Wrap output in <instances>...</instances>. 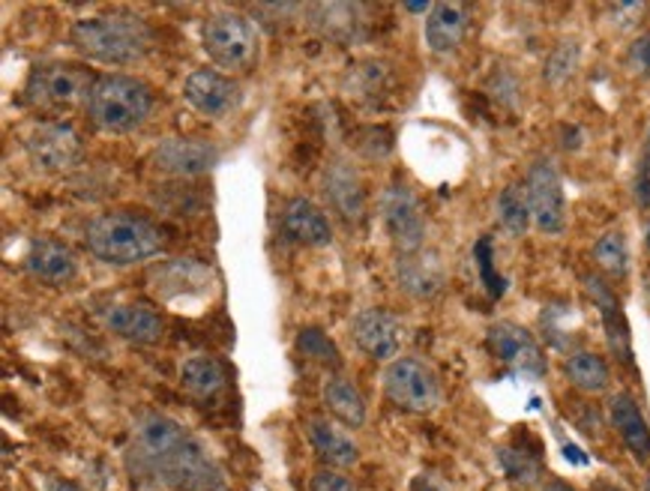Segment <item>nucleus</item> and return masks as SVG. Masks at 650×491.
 <instances>
[{
  "mask_svg": "<svg viewBox=\"0 0 650 491\" xmlns=\"http://www.w3.org/2000/svg\"><path fill=\"white\" fill-rule=\"evenodd\" d=\"M124 461L141 489L217 491L222 485V471L205 444L159 410L135 417Z\"/></svg>",
  "mask_w": 650,
  "mask_h": 491,
  "instance_id": "nucleus-1",
  "label": "nucleus"
},
{
  "mask_svg": "<svg viewBox=\"0 0 650 491\" xmlns=\"http://www.w3.org/2000/svg\"><path fill=\"white\" fill-rule=\"evenodd\" d=\"M87 249L93 258L112 267H133V264L150 261L162 249V228L145 216L135 213H103L87 225Z\"/></svg>",
  "mask_w": 650,
  "mask_h": 491,
  "instance_id": "nucleus-2",
  "label": "nucleus"
},
{
  "mask_svg": "<svg viewBox=\"0 0 650 491\" xmlns=\"http://www.w3.org/2000/svg\"><path fill=\"white\" fill-rule=\"evenodd\" d=\"M70 40L87 61L135 63L150 52L154 31L138 15L114 12V15H91L75 21Z\"/></svg>",
  "mask_w": 650,
  "mask_h": 491,
  "instance_id": "nucleus-3",
  "label": "nucleus"
},
{
  "mask_svg": "<svg viewBox=\"0 0 650 491\" xmlns=\"http://www.w3.org/2000/svg\"><path fill=\"white\" fill-rule=\"evenodd\" d=\"M84 108L93 124L105 132H133L150 115L154 94L145 82L129 75H96Z\"/></svg>",
  "mask_w": 650,
  "mask_h": 491,
  "instance_id": "nucleus-4",
  "label": "nucleus"
},
{
  "mask_svg": "<svg viewBox=\"0 0 650 491\" xmlns=\"http://www.w3.org/2000/svg\"><path fill=\"white\" fill-rule=\"evenodd\" d=\"M201 45L207 57L228 73H249L261 57L259 28L240 12H213L201 28Z\"/></svg>",
  "mask_w": 650,
  "mask_h": 491,
  "instance_id": "nucleus-5",
  "label": "nucleus"
},
{
  "mask_svg": "<svg viewBox=\"0 0 650 491\" xmlns=\"http://www.w3.org/2000/svg\"><path fill=\"white\" fill-rule=\"evenodd\" d=\"M384 393L396 408L408 414H429L441 402V381L426 360L396 356L384 372Z\"/></svg>",
  "mask_w": 650,
  "mask_h": 491,
  "instance_id": "nucleus-6",
  "label": "nucleus"
},
{
  "mask_svg": "<svg viewBox=\"0 0 650 491\" xmlns=\"http://www.w3.org/2000/svg\"><path fill=\"white\" fill-rule=\"evenodd\" d=\"M91 73H84L75 63H40L33 66L31 78H28V103L36 108H52V111H66L91 96L93 87Z\"/></svg>",
  "mask_w": 650,
  "mask_h": 491,
  "instance_id": "nucleus-7",
  "label": "nucleus"
},
{
  "mask_svg": "<svg viewBox=\"0 0 650 491\" xmlns=\"http://www.w3.org/2000/svg\"><path fill=\"white\" fill-rule=\"evenodd\" d=\"M381 220L390 241L408 252H420L426 243V213L420 199L413 195L411 186L405 183H390L381 195Z\"/></svg>",
  "mask_w": 650,
  "mask_h": 491,
  "instance_id": "nucleus-8",
  "label": "nucleus"
},
{
  "mask_svg": "<svg viewBox=\"0 0 650 491\" xmlns=\"http://www.w3.org/2000/svg\"><path fill=\"white\" fill-rule=\"evenodd\" d=\"M527 204H531V220L543 234L557 237L567 228V199L560 186V174L548 159H537L525 180Z\"/></svg>",
  "mask_w": 650,
  "mask_h": 491,
  "instance_id": "nucleus-9",
  "label": "nucleus"
},
{
  "mask_svg": "<svg viewBox=\"0 0 650 491\" xmlns=\"http://www.w3.org/2000/svg\"><path fill=\"white\" fill-rule=\"evenodd\" d=\"M485 345L492 351L495 360L504 366L525 377H543L546 375V354L539 342L531 335V330L513 324V321H497L489 327L485 333Z\"/></svg>",
  "mask_w": 650,
  "mask_h": 491,
  "instance_id": "nucleus-10",
  "label": "nucleus"
},
{
  "mask_svg": "<svg viewBox=\"0 0 650 491\" xmlns=\"http://www.w3.org/2000/svg\"><path fill=\"white\" fill-rule=\"evenodd\" d=\"M24 150L40 171L57 174V171H70L82 159V136L75 132L73 124L49 120L24 138Z\"/></svg>",
  "mask_w": 650,
  "mask_h": 491,
  "instance_id": "nucleus-11",
  "label": "nucleus"
},
{
  "mask_svg": "<svg viewBox=\"0 0 650 491\" xmlns=\"http://www.w3.org/2000/svg\"><path fill=\"white\" fill-rule=\"evenodd\" d=\"M184 96L205 117H228L240 105L238 82L217 70H196L186 78Z\"/></svg>",
  "mask_w": 650,
  "mask_h": 491,
  "instance_id": "nucleus-12",
  "label": "nucleus"
},
{
  "mask_svg": "<svg viewBox=\"0 0 650 491\" xmlns=\"http://www.w3.org/2000/svg\"><path fill=\"white\" fill-rule=\"evenodd\" d=\"M354 342L363 354H369L371 360H390L399 354L402 348V324L399 318L387 309H366L354 318L352 324Z\"/></svg>",
  "mask_w": 650,
  "mask_h": 491,
  "instance_id": "nucleus-13",
  "label": "nucleus"
},
{
  "mask_svg": "<svg viewBox=\"0 0 650 491\" xmlns=\"http://www.w3.org/2000/svg\"><path fill=\"white\" fill-rule=\"evenodd\" d=\"M324 195L348 225H360L366 220V192H363L360 174L345 159H333L324 171Z\"/></svg>",
  "mask_w": 650,
  "mask_h": 491,
  "instance_id": "nucleus-14",
  "label": "nucleus"
},
{
  "mask_svg": "<svg viewBox=\"0 0 650 491\" xmlns=\"http://www.w3.org/2000/svg\"><path fill=\"white\" fill-rule=\"evenodd\" d=\"M585 288H588L590 300L597 303L599 314H602V327H606V339H609L611 354L618 356L623 366H632L630 324H627V314L620 309V300L599 276H585Z\"/></svg>",
  "mask_w": 650,
  "mask_h": 491,
  "instance_id": "nucleus-15",
  "label": "nucleus"
},
{
  "mask_svg": "<svg viewBox=\"0 0 650 491\" xmlns=\"http://www.w3.org/2000/svg\"><path fill=\"white\" fill-rule=\"evenodd\" d=\"M219 150L207 141H198V138H166L162 145L156 147L154 162L162 171H171V174H184V178H192V174H205L210 168L217 166Z\"/></svg>",
  "mask_w": 650,
  "mask_h": 491,
  "instance_id": "nucleus-16",
  "label": "nucleus"
},
{
  "mask_svg": "<svg viewBox=\"0 0 650 491\" xmlns=\"http://www.w3.org/2000/svg\"><path fill=\"white\" fill-rule=\"evenodd\" d=\"M468 24H471V10L464 3H455V0L432 3V10L426 15V45H429V52H455L464 42Z\"/></svg>",
  "mask_w": 650,
  "mask_h": 491,
  "instance_id": "nucleus-17",
  "label": "nucleus"
},
{
  "mask_svg": "<svg viewBox=\"0 0 650 491\" xmlns=\"http://www.w3.org/2000/svg\"><path fill=\"white\" fill-rule=\"evenodd\" d=\"M609 419L620 440L627 444V450L639 465L650 461V426L641 408L636 405V398L630 393H615L609 398Z\"/></svg>",
  "mask_w": 650,
  "mask_h": 491,
  "instance_id": "nucleus-18",
  "label": "nucleus"
},
{
  "mask_svg": "<svg viewBox=\"0 0 650 491\" xmlns=\"http://www.w3.org/2000/svg\"><path fill=\"white\" fill-rule=\"evenodd\" d=\"M282 231L300 246H327L333 241V228L327 213L310 199H291L282 210Z\"/></svg>",
  "mask_w": 650,
  "mask_h": 491,
  "instance_id": "nucleus-19",
  "label": "nucleus"
},
{
  "mask_svg": "<svg viewBox=\"0 0 650 491\" xmlns=\"http://www.w3.org/2000/svg\"><path fill=\"white\" fill-rule=\"evenodd\" d=\"M28 270H31L33 279H40L45 285H66L75 279L78 264H75L73 249L66 243L40 237L28 249Z\"/></svg>",
  "mask_w": 650,
  "mask_h": 491,
  "instance_id": "nucleus-20",
  "label": "nucleus"
},
{
  "mask_svg": "<svg viewBox=\"0 0 650 491\" xmlns=\"http://www.w3.org/2000/svg\"><path fill=\"white\" fill-rule=\"evenodd\" d=\"M105 324H108L114 335H120V339L133 342V345H154L166 333L162 318L150 306L138 303L114 306L112 312L105 314Z\"/></svg>",
  "mask_w": 650,
  "mask_h": 491,
  "instance_id": "nucleus-21",
  "label": "nucleus"
},
{
  "mask_svg": "<svg viewBox=\"0 0 650 491\" xmlns=\"http://www.w3.org/2000/svg\"><path fill=\"white\" fill-rule=\"evenodd\" d=\"M306 438L327 468H354L360 461V447L339 426H333L331 419L312 417L306 423Z\"/></svg>",
  "mask_w": 650,
  "mask_h": 491,
  "instance_id": "nucleus-22",
  "label": "nucleus"
},
{
  "mask_svg": "<svg viewBox=\"0 0 650 491\" xmlns=\"http://www.w3.org/2000/svg\"><path fill=\"white\" fill-rule=\"evenodd\" d=\"M396 276L405 291L413 297H434L444 285V267L432 252H408L396 264Z\"/></svg>",
  "mask_w": 650,
  "mask_h": 491,
  "instance_id": "nucleus-23",
  "label": "nucleus"
},
{
  "mask_svg": "<svg viewBox=\"0 0 650 491\" xmlns=\"http://www.w3.org/2000/svg\"><path fill=\"white\" fill-rule=\"evenodd\" d=\"M324 405H327L333 417L339 419L342 426H348V429L366 426V398H363L360 387L345 375L327 377V384H324Z\"/></svg>",
  "mask_w": 650,
  "mask_h": 491,
  "instance_id": "nucleus-24",
  "label": "nucleus"
},
{
  "mask_svg": "<svg viewBox=\"0 0 650 491\" xmlns=\"http://www.w3.org/2000/svg\"><path fill=\"white\" fill-rule=\"evenodd\" d=\"M226 381V369H222L217 356H189L184 366H180V387L192 398H198V402H207V398L222 393Z\"/></svg>",
  "mask_w": 650,
  "mask_h": 491,
  "instance_id": "nucleus-25",
  "label": "nucleus"
},
{
  "mask_svg": "<svg viewBox=\"0 0 650 491\" xmlns=\"http://www.w3.org/2000/svg\"><path fill=\"white\" fill-rule=\"evenodd\" d=\"M564 375L576 389L588 393V396H597V393H606L611 384V369L609 363L602 360L594 351H573V354L564 360Z\"/></svg>",
  "mask_w": 650,
  "mask_h": 491,
  "instance_id": "nucleus-26",
  "label": "nucleus"
},
{
  "mask_svg": "<svg viewBox=\"0 0 650 491\" xmlns=\"http://www.w3.org/2000/svg\"><path fill=\"white\" fill-rule=\"evenodd\" d=\"M310 15L312 24L327 40H357V24H360V19H357V7H352V3H318V7H310Z\"/></svg>",
  "mask_w": 650,
  "mask_h": 491,
  "instance_id": "nucleus-27",
  "label": "nucleus"
},
{
  "mask_svg": "<svg viewBox=\"0 0 650 491\" xmlns=\"http://www.w3.org/2000/svg\"><path fill=\"white\" fill-rule=\"evenodd\" d=\"M495 207H497V222H501V228H504L510 237H525L527 225L534 222L531 220V204H527L525 186L510 183V186L501 189Z\"/></svg>",
  "mask_w": 650,
  "mask_h": 491,
  "instance_id": "nucleus-28",
  "label": "nucleus"
},
{
  "mask_svg": "<svg viewBox=\"0 0 650 491\" xmlns=\"http://www.w3.org/2000/svg\"><path fill=\"white\" fill-rule=\"evenodd\" d=\"M497 465L506 473V480L518 489H531L543 480V461L534 450L522 447H497Z\"/></svg>",
  "mask_w": 650,
  "mask_h": 491,
  "instance_id": "nucleus-29",
  "label": "nucleus"
},
{
  "mask_svg": "<svg viewBox=\"0 0 650 491\" xmlns=\"http://www.w3.org/2000/svg\"><path fill=\"white\" fill-rule=\"evenodd\" d=\"M594 261L609 273L611 279H623L630 273V246L620 231H606L597 243H594Z\"/></svg>",
  "mask_w": 650,
  "mask_h": 491,
  "instance_id": "nucleus-30",
  "label": "nucleus"
},
{
  "mask_svg": "<svg viewBox=\"0 0 650 491\" xmlns=\"http://www.w3.org/2000/svg\"><path fill=\"white\" fill-rule=\"evenodd\" d=\"M578 61H581V45H578L576 40H560L555 49H552V54H548L546 70H543L546 82L555 84V87L567 84L569 78L576 75Z\"/></svg>",
  "mask_w": 650,
  "mask_h": 491,
  "instance_id": "nucleus-31",
  "label": "nucleus"
},
{
  "mask_svg": "<svg viewBox=\"0 0 650 491\" xmlns=\"http://www.w3.org/2000/svg\"><path fill=\"white\" fill-rule=\"evenodd\" d=\"M297 351L303 356L315 360V363H321V366L336 369L342 363L339 348L333 345L331 335L324 333V330H318V327H306V330H300Z\"/></svg>",
  "mask_w": 650,
  "mask_h": 491,
  "instance_id": "nucleus-32",
  "label": "nucleus"
},
{
  "mask_svg": "<svg viewBox=\"0 0 650 491\" xmlns=\"http://www.w3.org/2000/svg\"><path fill=\"white\" fill-rule=\"evenodd\" d=\"M252 12L255 15H270L268 21H261V24H268L270 31H276V28H285V24H291L294 21V15L297 12H303V7H297V3H259V7H252Z\"/></svg>",
  "mask_w": 650,
  "mask_h": 491,
  "instance_id": "nucleus-33",
  "label": "nucleus"
},
{
  "mask_svg": "<svg viewBox=\"0 0 650 491\" xmlns=\"http://www.w3.org/2000/svg\"><path fill=\"white\" fill-rule=\"evenodd\" d=\"M627 66L641 78H650V31L641 33L627 52Z\"/></svg>",
  "mask_w": 650,
  "mask_h": 491,
  "instance_id": "nucleus-34",
  "label": "nucleus"
},
{
  "mask_svg": "<svg viewBox=\"0 0 650 491\" xmlns=\"http://www.w3.org/2000/svg\"><path fill=\"white\" fill-rule=\"evenodd\" d=\"M310 491H357V485H354L348 477H342V473L324 468V471H318L312 477Z\"/></svg>",
  "mask_w": 650,
  "mask_h": 491,
  "instance_id": "nucleus-35",
  "label": "nucleus"
},
{
  "mask_svg": "<svg viewBox=\"0 0 650 491\" xmlns=\"http://www.w3.org/2000/svg\"><path fill=\"white\" fill-rule=\"evenodd\" d=\"M636 199L641 207H650V129L644 138V153H641L639 174H636Z\"/></svg>",
  "mask_w": 650,
  "mask_h": 491,
  "instance_id": "nucleus-36",
  "label": "nucleus"
},
{
  "mask_svg": "<svg viewBox=\"0 0 650 491\" xmlns=\"http://www.w3.org/2000/svg\"><path fill=\"white\" fill-rule=\"evenodd\" d=\"M476 261H480V267H483V279L485 285L492 288V293H504V282L497 279L495 273H492V255H489V241H483L480 246H476Z\"/></svg>",
  "mask_w": 650,
  "mask_h": 491,
  "instance_id": "nucleus-37",
  "label": "nucleus"
},
{
  "mask_svg": "<svg viewBox=\"0 0 650 491\" xmlns=\"http://www.w3.org/2000/svg\"><path fill=\"white\" fill-rule=\"evenodd\" d=\"M42 491H84V489L78 485V482L61 480V477H54V480L45 482V489H42Z\"/></svg>",
  "mask_w": 650,
  "mask_h": 491,
  "instance_id": "nucleus-38",
  "label": "nucleus"
},
{
  "mask_svg": "<svg viewBox=\"0 0 650 491\" xmlns=\"http://www.w3.org/2000/svg\"><path fill=\"white\" fill-rule=\"evenodd\" d=\"M411 491H444V489H441L429 473H420V477L411 482Z\"/></svg>",
  "mask_w": 650,
  "mask_h": 491,
  "instance_id": "nucleus-39",
  "label": "nucleus"
},
{
  "mask_svg": "<svg viewBox=\"0 0 650 491\" xmlns=\"http://www.w3.org/2000/svg\"><path fill=\"white\" fill-rule=\"evenodd\" d=\"M543 491H578V489H573V485L564 480H546L543 482Z\"/></svg>",
  "mask_w": 650,
  "mask_h": 491,
  "instance_id": "nucleus-40",
  "label": "nucleus"
},
{
  "mask_svg": "<svg viewBox=\"0 0 650 491\" xmlns=\"http://www.w3.org/2000/svg\"><path fill=\"white\" fill-rule=\"evenodd\" d=\"M405 10H408V12H426V15H429L432 3H405Z\"/></svg>",
  "mask_w": 650,
  "mask_h": 491,
  "instance_id": "nucleus-41",
  "label": "nucleus"
},
{
  "mask_svg": "<svg viewBox=\"0 0 650 491\" xmlns=\"http://www.w3.org/2000/svg\"><path fill=\"white\" fill-rule=\"evenodd\" d=\"M644 491H650V477H648V482H644Z\"/></svg>",
  "mask_w": 650,
  "mask_h": 491,
  "instance_id": "nucleus-42",
  "label": "nucleus"
},
{
  "mask_svg": "<svg viewBox=\"0 0 650 491\" xmlns=\"http://www.w3.org/2000/svg\"><path fill=\"white\" fill-rule=\"evenodd\" d=\"M648 243H650V237H648Z\"/></svg>",
  "mask_w": 650,
  "mask_h": 491,
  "instance_id": "nucleus-43",
  "label": "nucleus"
}]
</instances>
